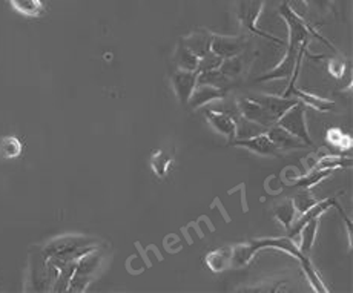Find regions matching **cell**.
Instances as JSON below:
<instances>
[{
    "label": "cell",
    "instance_id": "4",
    "mask_svg": "<svg viewBox=\"0 0 353 293\" xmlns=\"http://www.w3.org/2000/svg\"><path fill=\"white\" fill-rule=\"evenodd\" d=\"M232 145L244 148L250 152L263 155V156H274L280 152V149H278L275 143L270 140L268 132H260L256 135H252V137L235 140V141H232Z\"/></svg>",
    "mask_w": 353,
    "mask_h": 293
},
{
    "label": "cell",
    "instance_id": "14",
    "mask_svg": "<svg viewBox=\"0 0 353 293\" xmlns=\"http://www.w3.org/2000/svg\"><path fill=\"white\" fill-rule=\"evenodd\" d=\"M8 2L12 10L25 17H40L45 12L42 0H8Z\"/></svg>",
    "mask_w": 353,
    "mask_h": 293
},
{
    "label": "cell",
    "instance_id": "20",
    "mask_svg": "<svg viewBox=\"0 0 353 293\" xmlns=\"http://www.w3.org/2000/svg\"><path fill=\"white\" fill-rule=\"evenodd\" d=\"M176 60H179V66L180 70L185 71H199L200 66V57L194 54L188 46L180 48L179 54H176Z\"/></svg>",
    "mask_w": 353,
    "mask_h": 293
},
{
    "label": "cell",
    "instance_id": "25",
    "mask_svg": "<svg viewBox=\"0 0 353 293\" xmlns=\"http://www.w3.org/2000/svg\"><path fill=\"white\" fill-rule=\"evenodd\" d=\"M329 70L335 77H341L344 74V62H336V60H330Z\"/></svg>",
    "mask_w": 353,
    "mask_h": 293
},
{
    "label": "cell",
    "instance_id": "23",
    "mask_svg": "<svg viewBox=\"0 0 353 293\" xmlns=\"http://www.w3.org/2000/svg\"><path fill=\"white\" fill-rule=\"evenodd\" d=\"M292 201H294V206H295V209L298 210V212L304 214V212H307L309 209L314 208L315 204H316L318 201H320V200H316V199H314V196H310V195L307 194V190L304 189V192L298 194Z\"/></svg>",
    "mask_w": 353,
    "mask_h": 293
},
{
    "label": "cell",
    "instance_id": "11",
    "mask_svg": "<svg viewBox=\"0 0 353 293\" xmlns=\"http://www.w3.org/2000/svg\"><path fill=\"white\" fill-rule=\"evenodd\" d=\"M261 6H263L261 2H249V3H246V5H243L240 16H241V20H243L244 26H248V28H249L250 31H254L255 34H260V36H263V37L274 40V42H278V43H283V40L276 39V37H274V36H269V34L260 31V30H258L256 26H255V20H256L258 16H260Z\"/></svg>",
    "mask_w": 353,
    "mask_h": 293
},
{
    "label": "cell",
    "instance_id": "17",
    "mask_svg": "<svg viewBox=\"0 0 353 293\" xmlns=\"http://www.w3.org/2000/svg\"><path fill=\"white\" fill-rule=\"evenodd\" d=\"M334 172H335V169H316V168H314L310 170V172L300 176V179L295 181V186L309 190L310 188L320 185L323 180L327 179V176L332 175Z\"/></svg>",
    "mask_w": 353,
    "mask_h": 293
},
{
    "label": "cell",
    "instance_id": "2",
    "mask_svg": "<svg viewBox=\"0 0 353 293\" xmlns=\"http://www.w3.org/2000/svg\"><path fill=\"white\" fill-rule=\"evenodd\" d=\"M275 125L283 128L284 131L294 135V137L300 139L305 145H312V139L307 131V123H305V105L301 103L300 100L296 101L294 106H290L286 112H284Z\"/></svg>",
    "mask_w": 353,
    "mask_h": 293
},
{
    "label": "cell",
    "instance_id": "6",
    "mask_svg": "<svg viewBox=\"0 0 353 293\" xmlns=\"http://www.w3.org/2000/svg\"><path fill=\"white\" fill-rule=\"evenodd\" d=\"M244 48V40L239 37L215 36L210 42V52L220 59H230L239 56Z\"/></svg>",
    "mask_w": 353,
    "mask_h": 293
},
{
    "label": "cell",
    "instance_id": "5",
    "mask_svg": "<svg viewBox=\"0 0 353 293\" xmlns=\"http://www.w3.org/2000/svg\"><path fill=\"white\" fill-rule=\"evenodd\" d=\"M199 71L180 70L172 76V88L181 103L188 105L196 83H199Z\"/></svg>",
    "mask_w": 353,
    "mask_h": 293
},
{
    "label": "cell",
    "instance_id": "19",
    "mask_svg": "<svg viewBox=\"0 0 353 293\" xmlns=\"http://www.w3.org/2000/svg\"><path fill=\"white\" fill-rule=\"evenodd\" d=\"M23 145L14 135H6L0 139V156L5 160H12L22 154Z\"/></svg>",
    "mask_w": 353,
    "mask_h": 293
},
{
    "label": "cell",
    "instance_id": "1",
    "mask_svg": "<svg viewBox=\"0 0 353 293\" xmlns=\"http://www.w3.org/2000/svg\"><path fill=\"white\" fill-rule=\"evenodd\" d=\"M280 14L284 17L289 30V42L286 56L281 60V63L275 66L272 71H269L266 76L260 77L258 80H281L290 79L296 72V68L300 65L305 43L309 42L310 31L309 26L304 23V20L294 12L288 3H284L280 8Z\"/></svg>",
    "mask_w": 353,
    "mask_h": 293
},
{
    "label": "cell",
    "instance_id": "12",
    "mask_svg": "<svg viewBox=\"0 0 353 293\" xmlns=\"http://www.w3.org/2000/svg\"><path fill=\"white\" fill-rule=\"evenodd\" d=\"M290 91L294 92V95H296V100H300L301 103L307 105L312 109H315V111L329 112V111H332V109L335 108V101H332V100L318 97V95H314V94L305 92V91H301V90H296V88H290V90L288 91V94Z\"/></svg>",
    "mask_w": 353,
    "mask_h": 293
},
{
    "label": "cell",
    "instance_id": "8",
    "mask_svg": "<svg viewBox=\"0 0 353 293\" xmlns=\"http://www.w3.org/2000/svg\"><path fill=\"white\" fill-rule=\"evenodd\" d=\"M206 119L216 132L225 135L228 139H235L236 137V129H239V125H236V120L226 112H220V111H214V109H209L206 111Z\"/></svg>",
    "mask_w": 353,
    "mask_h": 293
},
{
    "label": "cell",
    "instance_id": "15",
    "mask_svg": "<svg viewBox=\"0 0 353 293\" xmlns=\"http://www.w3.org/2000/svg\"><path fill=\"white\" fill-rule=\"evenodd\" d=\"M206 263L212 272H223L228 269V265L232 263V249H216L210 252L206 256Z\"/></svg>",
    "mask_w": 353,
    "mask_h": 293
},
{
    "label": "cell",
    "instance_id": "7",
    "mask_svg": "<svg viewBox=\"0 0 353 293\" xmlns=\"http://www.w3.org/2000/svg\"><path fill=\"white\" fill-rule=\"evenodd\" d=\"M226 95V91L223 88L214 86V85H208V83H200L195 86V90L189 99L188 105L192 109H199L203 108L205 105L210 103V101L223 99Z\"/></svg>",
    "mask_w": 353,
    "mask_h": 293
},
{
    "label": "cell",
    "instance_id": "13",
    "mask_svg": "<svg viewBox=\"0 0 353 293\" xmlns=\"http://www.w3.org/2000/svg\"><path fill=\"white\" fill-rule=\"evenodd\" d=\"M318 224H320V216H314L304 224L301 228V243H300V252L303 255L307 256L310 254L312 247H314V243L316 240V232H318Z\"/></svg>",
    "mask_w": 353,
    "mask_h": 293
},
{
    "label": "cell",
    "instance_id": "24",
    "mask_svg": "<svg viewBox=\"0 0 353 293\" xmlns=\"http://www.w3.org/2000/svg\"><path fill=\"white\" fill-rule=\"evenodd\" d=\"M304 3L307 6H312V8H316V10H327L329 6L332 5V0H304Z\"/></svg>",
    "mask_w": 353,
    "mask_h": 293
},
{
    "label": "cell",
    "instance_id": "22",
    "mask_svg": "<svg viewBox=\"0 0 353 293\" xmlns=\"http://www.w3.org/2000/svg\"><path fill=\"white\" fill-rule=\"evenodd\" d=\"M350 165L349 159H344V156H336V155H327L316 163V169H338Z\"/></svg>",
    "mask_w": 353,
    "mask_h": 293
},
{
    "label": "cell",
    "instance_id": "10",
    "mask_svg": "<svg viewBox=\"0 0 353 293\" xmlns=\"http://www.w3.org/2000/svg\"><path fill=\"white\" fill-rule=\"evenodd\" d=\"M268 135L270 137V140L275 143L280 151L281 149H284V151H288V149H303L304 146H307L304 141L294 137V135L289 134L288 131H284V129L278 125L270 126Z\"/></svg>",
    "mask_w": 353,
    "mask_h": 293
},
{
    "label": "cell",
    "instance_id": "21",
    "mask_svg": "<svg viewBox=\"0 0 353 293\" xmlns=\"http://www.w3.org/2000/svg\"><path fill=\"white\" fill-rule=\"evenodd\" d=\"M327 141H329V145L341 149V151L350 149L352 143H353L349 135H345L339 128H330L329 129V131H327Z\"/></svg>",
    "mask_w": 353,
    "mask_h": 293
},
{
    "label": "cell",
    "instance_id": "9",
    "mask_svg": "<svg viewBox=\"0 0 353 293\" xmlns=\"http://www.w3.org/2000/svg\"><path fill=\"white\" fill-rule=\"evenodd\" d=\"M252 99L266 109V111L272 115L276 121L290 106H294L298 101L296 99H280V97H275V95H268V94L255 95Z\"/></svg>",
    "mask_w": 353,
    "mask_h": 293
},
{
    "label": "cell",
    "instance_id": "3",
    "mask_svg": "<svg viewBox=\"0 0 353 293\" xmlns=\"http://www.w3.org/2000/svg\"><path fill=\"white\" fill-rule=\"evenodd\" d=\"M236 109L241 119L250 121L263 128H270L276 123V120L252 97H241L236 100Z\"/></svg>",
    "mask_w": 353,
    "mask_h": 293
},
{
    "label": "cell",
    "instance_id": "16",
    "mask_svg": "<svg viewBox=\"0 0 353 293\" xmlns=\"http://www.w3.org/2000/svg\"><path fill=\"white\" fill-rule=\"evenodd\" d=\"M174 165V156L163 151V149H157V151H154V154L151 155V169L154 170V174L163 179V176H166L169 169Z\"/></svg>",
    "mask_w": 353,
    "mask_h": 293
},
{
    "label": "cell",
    "instance_id": "18",
    "mask_svg": "<svg viewBox=\"0 0 353 293\" xmlns=\"http://www.w3.org/2000/svg\"><path fill=\"white\" fill-rule=\"evenodd\" d=\"M274 215L284 228L290 229L292 223L295 221V215H296V209L294 206V201L284 200V201L276 203L274 206Z\"/></svg>",
    "mask_w": 353,
    "mask_h": 293
}]
</instances>
